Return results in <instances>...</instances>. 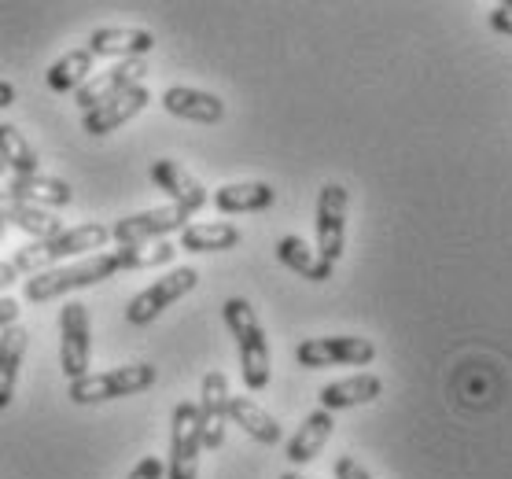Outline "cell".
I'll list each match as a JSON object with an SVG mask.
<instances>
[{"label": "cell", "instance_id": "cell-1", "mask_svg": "<svg viewBox=\"0 0 512 479\" xmlns=\"http://www.w3.org/2000/svg\"><path fill=\"white\" fill-rule=\"evenodd\" d=\"M107 240H111V225L85 222V225H74V229H63V233L52 236V240L19 247L8 262L15 266L19 277H37V273H45V269H56L59 262H67V258H82V255L89 258V255H96V251H104Z\"/></svg>", "mask_w": 512, "mask_h": 479}, {"label": "cell", "instance_id": "cell-2", "mask_svg": "<svg viewBox=\"0 0 512 479\" xmlns=\"http://www.w3.org/2000/svg\"><path fill=\"white\" fill-rule=\"evenodd\" d=\"M225 325L236 339V351H240V376H244L247 391H262L269 384V369H273V358H269V343L266 332L258 325L255 306L247 299H229L222 306Z\"/></svg>", "mask_w": 512, "mask_h": 479}, {"label": "cell", "instance_id": "cell-3", "mask_svg": "<svg viewBox=\"0 0 512 479\" xmlns=\"http://www.w3.org/2000/svg\"><path fill=\"white\" fill-rule=\"evenodd\" d=\"M115 273H122V269H118L111 251H107V255H89V258H78V262H67V266L45 269V273L30 277L23 295H26V303H48V299H59V295L78 292V288H93V284L107 281V277H115Z\"/></svg>", "mask_w": 512, "mask_h": 479}, {"label": "cell", "instance_id": "cell-4", "mask_svg": "<svg viewBox=\"0 0 512 479\" xmlns=\"http://www.w3.org/2000/svg\"><path fill=\"white\" fill-rule=\"evenodd\" d=\"M152 365H122V369H107V373H89L82 380H70L67 398L78 406H96V402H111V398H129L140 395L155 384Z\"/></svg>", "mask_w": 512, "mask_h": 479}, {"label": "cell", "instance_id": "cell-5", "mask_svg": "<svg viewBox=\"0 0 512 479\" xmlns=\"http://www.w3.org/2000/svg\"><path fill=\"white\" fill-rule=\"evenodd\" d=\"M93 362V321H89V306L82 303H63L59 306V369L70 380L89 376Z\"/></svg>", "mask_w": 512, "mask_h": 479}, {"label": "cell", "instance_id": "cell-6", "mask_svg": "<svg viewBox=\"0 0 512 479\" xmlns=\"http://www.w3.org/2000/svg\"><path fill=\"white\" fill-rule=\"evenodd\" d=\"M196 284H199V273L192 266L170 269L166 277H159L155 284H148V288H144V292L126 306V321L129 325H152L155 317L163 314V310H170L177 299H185Z\"/></svg>", "mask_w": 512, "mask_h": 479}, {"label": "cell", "instance_id": "cell-7", "mask_svg": "<svg viewBox=\"0 0 512 479\" xmlns=\"http://www.w3.org/2000/svg\"><path fill=\"white\" fill-rule=\"evenodd\" d=\"M376 358L373 339L361 336H321L303 339L295 347V362L303 369H328V365H369Z\"/></svg>", "mask_w": 512, "mask_h": 479}, {"label": "cell", "instance_id": "cell-8", "mask_svg": "<svg viewBox=\"0 0 512 479\" xmlns=\"http://www.w3.org/2000/svg\"><path fill=\"white\" fill-rule=\"evenodd\" d=\"M199 454H203V439H199L196 402H177L174 417H170V461H166V476L196 479Z\"/></svg>", "mask_w": 512, "mask_h": 479}, {"label": "cell", "instance_id": "cell-9", "mask_svg": "<svg viewBox=\"0 0 512 479\" xmlns=\"http://www.w3.org/2000/svg\"><path fill=\"white\" fill-rule=\"evenodd\" d=\"M347 247V188L325 185L317 192V255L336 266Z\"/></svg>", "mask_w": 512, "mask_h": 479}, {"label": "cell", "instance_id": "cell-10", "mask_svg": "<svg viewBox=\"0 0 512 479\" xmlns=\"http://www.w3.org/2000/svg\"><path fill=\"white\" fill-rule=\"evenodd\" d=\"M188 218L181 207H152V211H140V214H129V218H118L111 225V240L118 247L126 244H152V240H166L170 233H181L188 229Z\"/></svg>", "mask_w": 512, "mask_h": 479}, {"label": "cell", "instance_id": "cell-11", "mask_svg": "<svg viewBox=\"0 0 512 479\" xmlns=\"http://www.w3.org/2000/svg\"><path fill=\"white\" fill-rule=\"evenodd\" d=\"M196 421H199V439L207 450H218L225 443V424H229V380L225 373H207L203 387H199L196 402Z\"/></svg>", "mask_w": 512, "mask_h": 479}, {"label": "cell", "instance_id": "cell-12", "mask_svg": "<svg viewBox=\"0 0 512 479\" xmlns=\"http://www.w3.org/2000/svg\"><path fill=\"white\" fill-rule=\"evenodd\" d=\"M144 74H148V63H144V59H118L111 71L93 74V78L74 93L78 96V107H82V111H93V107L129 93L133 85H144Z\"/></svg>", "mask_w": 512, "mask_h": 479}, {"label": "cell", "instance_id": "cell-13", "mask_svg": "<svg viewBox=\"0 0 512 479\" xmlns=\"http://www.w3.org/2000/svg\"><path fill=\"white\" fill-rule=\"evenodd\" d=\"M148 104H152V89H148V85H133L129 93L115 96V100H107V104L93 107V111H85L82 129L89 137H107V133H115L118 126L133 122Z\"/></svg>", "mask_w": 512, "mask_h": 479}, {"label": "cell", "instance_id": "cell-14", "mask_svg": "<svg viewBox=\"0 0 512 479\" xmlns=\"http://www.w3.org/2000/svg\"><path fill=\"white\" fill-rule=\"evenodd\" d=\"M152 181L159 192L170 196L174 207H181L185 214H196L207 207V188L199 185L196 177L188 174L185 166L174 163V159H155L152 163Z\"/></svg>", "mask_w": 512, "mask_h": 479}, {"label": "cell", "instance_id": "cell-15", "mask_svg": "<svg viewBox=\"0 0 512 479\" xmlns=\"http://www.w3.org/2000/svg\"><path fill=\"white\" fill-rule=\"evenodd\" d=\"M85 48L96 59H144L155 48V34L152 30H140V26H100V30L89 34V45Z\"/></svg>", "mask_w": 512, "mask_h": 479}, {"label": "cell", "instance_id": "cell-16", "mask_svg": "<svg viewBox=\"0 0 512 479\" xmlns=\"http://www.w3.org/2000/svg\"><path fill=\"white\" fill-rule=\"evenodd\" d=\"M4 196L8 199H19L26 207H67L70 199H74V188L67 181H59V177H48V174H15L8 185H4Z\"/></svg>", "mask_w": 512, "mask_h": 479}, {"label": "cell", "instance_id": "cell-17", "mask_svg": "<svg viewBox=\"0 0 512 479\" xmlns=\"http://www.w3.org/2000/svg\"><path fill=\"white\" fill-rule=\"evenodd\" d=\"M163 107L170 115L188 118V122H199V126H214L225 118L222 96L203 93V89H188V85H170L163 93Z\"/></svg>", "mask_w": 512, "mask_h": 479}, {"label": "cell", "instance_id": "cell-18", "mask_svg": "<svg viewBox=\"0 0 512 479\" xmlns=\"http://www.w3.org/2000/svg\"><path fill=\"white\" fill-rule=\"evenodd\" d=\"M384 395V380L373 373H358L347 376V380H336V384L321 387V409L336 413V409H354L365 406V402H376Z\"/></svg>", "mask_w": 512, "mask_h": 479}, {"label": "cell", "instance_id": "cell-19", "mask_svg": "<svg viewBox=\"0 0 512 479\" xmlns=\"http://www.w3.org/2000/svg\"><path fill=\"white\" fill-rule=\"evenodd\" d=\"M30 347V332L23 325H12L0 332V409L12 406L15 384H19V365Z\"/></svg>", "mask_w": 512, "mask_h": 479}, {"label": "cell", "instance_id": "cell-20", "mask_svg": "<svg viewBox=\"0 0 512 479\" xmlns=\"http://www.w3.org/2000/svg\"><path fill=\"white\" fill-rule=\"evenodd\" d=\"M277 192L266 181H236V185H222L214 192V207L222 214H258L273 207Z\"/></svg>", "mask_w": 512, "mask_h": 479}, {"label": "cell", "instance_id": "cell-21", "mask_svg": "<svg viewBox=\"0 0 512 479\" xmlns=\"http://www.w3.org/2000/svg\"><path fill=\"white\" fill-rule=\"evenodd\" d=\"M0 222L4 225H15V229H23V233L34 236V244L41 240H52V236L63 233V225L52 211H41V207H26L19 199H8L0 192Z\"/></svg>", "mask_w": 512, "mask_h": 479}, {"label": "cell", "instance_id": "cell-22", "mask_svg": "<svg viewBox=\"0 0 512 479\" xmlns=\"http://www.w3.org/2000/svg\"><path fill=\"white\" fill-rule=\"evenodd\" d=\"M229 421H236V428H244L255 443L277 446L280 439H284L277 417H269L266 409L258 406L255 398H247V395H229Z\"/></svg>", "mask_w": 512, "mask_h": 479}, {"label": "cell", "instance_id": "cell-23", "mask_svg": "<svg viewBox=\"0 0 512 479\" xmlns=\"http://www.w3.org/2000/svg\"><path fill=\"white\" fill-rule=\"evenodd\" d=\"M93 67H96V56L89 48H70L63 56L48 67L45 82L52 93H78L89 78H93Z\"/></svg>", "mask_w": 512, "mask_h": 479}, {"label": "cell", "instance_id": "cell-24", "mask_svg": "<svg viewBox=\"0 0 512 479\" xmlns=\"http://www.w3.org/2000/svg\"><path fill=\"white\" fill-rule=\"evenodd\" d=\"M332 428H336L332 413H328V409H314V413L303 421V428L288 439V461L291 465H306V461H314V457L321 454V446L328 443Z\"/></svg>", "mask_w": 512, "mask_h": 479}, {"label": "cell", "instance_id": "cell-25", "mask_svg": "<svg viewBox=\"0 0 512 479\" xmlns=\"http://www.w3.org/2000/svg\"><path fill=\"white\" fill-rule=\"evenodd\" d=\"M240 240H244L240 229L229 222H203V225H188V229H181V251H192V255L233 251Z\"/></svg>", "mask_w": 512, "mask_h": 479}, {"label": "cell", "instance_id": "cell-26", "mask_svg": "<svg viewBox=\"0 0 512 479\" xmlns=\"http://www.w3.org/2000/svg\"><path fill=\"white\" fill-rule=\"evenodd\" d=\"M277 258L291 273L306 277V281H328L332 277V266L317 255V247L306 244L303 236H284V240H277Z\"/></svg>", "mask_w": 512, "mask_h": 479}, {"label": "cell", "instance_id": "cell-27", "mask_svg": "<svg viewBox=\"0 0 512 479\" xmlns=\"http://www.w3.org/2000/svg\"><path fill=\"white\" fill-rule=\"evenodd\" d=\"M111 255H115L118 269L129 273V269H155V266L174 262L177 247L170 244V240H152V244H126V247H118V251H111Z\"/></svg>", "mask_w": 512, "mask_h": 479}, {"label": "cell", "instance_id": "cell-28", "mask_svg": "<svg viewBox=\"0 0 512 479\" xmlns=\"http://www.w3.org/2000/svg\"><path fill=\"white\" fill-rule=\"evenodd\" d=\"M0 163L12 166L15 174H41L37 170V152L30 148V141H26L23 133H19V126H12V122H0Z\"/></svg>", "mask_w": 512, "mask_h": 479}, {"label": "cell", "instance_id": "cell-29", "mask_svg": "<svg viewBox=\"0 0 512 479\" xmlns=\"http://www.w3.org/2000/svg\"><path fill=\"white\" fill-rule=\"evenodd\" d=\"M163 476H166L163 457H144V461H137V468L126 479H163Z\"/></svg>", "mask_w": 512, "mask_h": 479}, {"label": "cell", "instance_id": "cell-30", "mask_svg": "<svg viewBox=\"0 0 512 479\" xmlns=\"http://www.w3.org/2000/svg\"><path fill=\"white\" fill-rule=\"evenodd\" d=\"M490 30L512 37V4H498V8L490 12Z\"/></svg>", "mask_w": 512, "mask_h": 479}, {"label": "cell", "instance_id": "cell-31", "mask_svg": "<svg viewBox=\"0 0 512 479\" xmlns=\"http://www.w3.org/2000/svg\"><path fill=\"white\" fill-rule=\"evenodd\" d=\"M336 479H373L354 457H336Z\"/></svg>", "mask_w": 512, "mask_h": 479}, {"label": "cell", "instance_id": "cell-32", "mask_svg": "<svg viewBox=\"0 0 512 479\" xmlns=\"http://www.w3.org/2000/svg\"><path fill=\"white\" fill-rule=\"evenodd\" d=\"M19 314H23V310H19V299H8V295H4V299H0V332L19 325Z\"/></svg>", "mask_w": 512, "mask_h": 479}, {"label": "cell", "instance_id": "cell-33", "mask_svg": "<svg viewBox=\"0 0 512 479\" xmlns=\"http://www.w3.org/2000/svg\"><path fill=\"white\" fill-rule=\"evenodd\" d=\"M19 281V273H15L12 262H0V288H8V284Z\"/></svg>", "mask_w": 512, "mask_h": 479}, {"label": "cell", "instance_id": "cell-34", "mask_svg": "<svg viewBox=\"0 0 512 479\" xmlns=\"http://www.w3.org/2000/svg\"><path fill=\"white\" fill-rule=\"evenodd\" d=\"M12 104H15V85L0 82V111H4V107H12Z\"/></svg>", "mask_w": 512, "mask_h": 479}, {"label": "cell", "instance_id": "cell-35", "mask_svg": "<svg viewBox=\"0 0 512 479\" xmlns=\"http://www.w3.org/2000/svg\"><path fill=\"white\" fill-rule=\"evenodd\" d=\"M280 479H306V476H299V472H284Z\"/></svg>", "mask_w": 512, "mask_h": 479}, {"label": "cell", "instance_id": "cell-36", "mask_svg": "<svg viewBox=\"0 0 512 479\" xmlns=\"http://www.w3.org/2000/svg\"><path fill=\"white\" fill-rule=\"evenodd\" d=\"M4 236H8V225L0 222V244H4Z\"/></svg>", "mask_w": 512, "mask_h": 479}, {"label": "cell", "instance_id": "cell-37", "mask_svg": "<svg viewBox=\"0 0 512 479\" xmlns=\"http://www.w3.org/2000/svg\"><path fill=\"white\" fill-rule=\"evenodd\" d=\"M0 170H4V163H0Z\"/></svg>", "mask_w": 512, "mask_h": 479}]
</instances>
